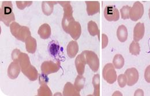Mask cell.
I'll return each mask as SVG.
<instances>
[{"instance_id":"obj_1","label":"cell","mask_w":150,"mask_h":96,"mask_svg":"<svg viewBox=\"0 0 150 96\" xmlns=\"http://www.w3.org/2000/svg\"><path fill=\"white\" fill-rule=\"evenodd\" d=\"M18 62L21 71L24 76L31 81H35L38 78V72L36 68L30 62L28 55L24 53H20L18 57Z\"/></svg>"},{"instance_id":"obj_2","label":"cell","mask_w":150,"mask_h":96,"mask_svg":"<svg viewBox=\"0 0 150 96\" xmlns=\"http://www.w3.org/2000/svg\"><path fill=\"white\" fill-rule=\"evenodd\" d=\"M15 16L13 12V5L11 1H4L2 3L0 10V20L7 27L14 21Z\"/></svg>"},{"instance_id":"obj_3","label":"cell","mask_w":150,"mask_h":96,"mask_svg":"<svg viewBox=\"0 0 150 96\" xmlns=\"http://www.w3.org/2000/svg\"><path fill=\"white\" fill-rule=\"evenodd\" d=\"M10 31L12 35L15 38L23 42H25L27 39L31 36V32L28 27L21 26L16 22H13L11 24Z\"/></svg>"},{"instance_id":"obj_4","label":"cell","mask_w":150,"mask_h":96,"mask_svg":"<svg viewBox=\"0 0 150 96\" xmlns=\"http://www.w3.org/2000/svg\"><path fill=\"white\" fill-rule=\"evenodd\" d=\"M62 27L64 31L74 39L75 40L79 39L81 34V25L78 21L73 20L66 23L62 24Z\"/></svg>"},{"instance_id":"obj_5","label":"cell","mask_w":150,"mask_h":96,"mask_svg":"<svg viewBox=\"0 0 150 96\" xmlns=\"http://www.w3.org/2000/svg\"><path fill=\"white\" fill-rule=\"evenodd\" d=\"M102 76L109 84H112L116 81L117 76L113 64L109 63L105 66L102 71Z\"/></svg>"},{"instance_id":"obj_6","label":"cell","mask_w":150,"mask_h":96,"mask_svg":"<svg viewBox=\"0 0 150 96\" xmlns=\"http://www.w3.org/2000/svg\"><path fill=\"white\" fill-rule=\"evenodd\" d=\"M84 53L85 54L87 64L94 72L98 71L100 64L98 55L92 51L85 50Z\"/></svg>"},{"instance_id":"obj_7","label":"cell","mask_w":150,"mask_h":96,"mask_svg":"<svg viewBox=\"0 0 150 96\" xmlns=\"http://www.w3.org/2000/svg\"><path fill=\"white\" fill-rule=\"evenodd\" d=\"M60 62L57 60L56 62L53 61H45L41 65V71L43 74L49 75L55 73L60 69Z\"/></svg>"},{"instance_id":"obj_8","label":"cell","mask_w":150,"mask_h":96,"mask_svg":"<svg viewBox=\"0 0 150 96\" xmlns=\"http://www.w3.org/2000/svg\"><path fill=\"white\" fill-rule=\"evenodd\" d=\"M144 14L143 5L139 1L134 3L129 11V18L133 21L140 19Z\"/></svg>"},{"instance_id":"obj_9","label":"cell","mask_w":150,"mask_h":96,"mask_svg":"<svg viewBox=\"0 0 150 96\" xmlns=\"http://www.w3.org/2000/svg\"><path fill=\"white\" fill-rule=\"evenodd\" d=\"M58 3L64 9V16L62 20V24L75 20L73 17V9L70 2L59 1Z\"/></svg>"},{"instance_id":"obj_10","label":"cell","mask_w":150,"mask_h":96,"mask_svg":"<svg viewBox=\"0 0 150 96\" xmlns=\"http://www.w3.org/2000/svg\"><path fill=\"white\" fill-rule=\"evenodd\" d=\"M104 16L105 19L109 21H117L120 19V13L118 10L115 6H106L104 10Z\"/></svg>"},{"instance_id":"obj_11","label":"cell","mask_w":150,"mask_h":96,"mask_svg":"<svg viewBox=\"0 0 150 96\" xmlns=\"http://www.w3.org/2000/svg\"><path fill=\"white\" fill-rule=\"evenodd\" d=\"M125 74L127 78V85L128 86H133L137 82L139 78V74L136 68L132 67L128 69L125 71Z\"/></svg>"},{"instance_id":"obj_12","label":"cell","mask_w":150,"mask_h":96,"mask_svg":"<svg viewBox=\"0 0 150 96\" xmlns=\"http://www.w3.org/2000/svg\"><path fill=\"white\" fill-rule=\"evenodd\" d=\"M87 63L86 56L84 51L77 55L75 59V64L77 73L79 75H83L85 71V67Z\"/></svg>"},{"instance_id":"obj_13","label":"cell","mask_w":150,"mask_h":96,"mask_svg":"<svg viewBox=\"0 0 150 96\" xmlns=\"http://www.w3.org/2000/svg\"><path fill=\"white\" fill-rule=\"evenodd\" d=\"M21 68L19 62L13 61L12 62L8 69V76L11 79H15L19 76Z\"/></svg>"},{"instance_id":"obj_14","label":"cell","mask_w":150,"mask_h":96,"mask_svg":"<svg viewBox=\"0 0 150 96\" xmlns=\"http://www.w3.org/2000/svg\"><path fill=\"white\" fill-rule=\"evenodd\" d=\"M145 32L144 24L142 22H138L136 24L133 30V40L138 42L144 37Z\"/></svg>"},{"instance_id":"obj_15","label":"cell","mask_w":150,"mask_h":96,"mask_svg":"<svg viewBox=\"0 0 150 96\" xmlns=\"http://www.w3.org/2000/svg\"><path fill=\"white\" fill-rule=\"evenodd\" d=\"M87 12L88 16H93L99 12L100 4L98 1H86Z\"/></svg>"},{"instance_id":"obj_16","label":"cell","mask_w":150,"mask_h":96,"mask_svg":"<svg viewBox=\"0 0 150 96\" xmlns=\"http://www.w3.org/2000/svg\"><path fill=\"white\" fill-rule=\"evenodd\" d=\"M38 34L40 37V38L43 39H47L49 38L52 34L50 26L47 23H45L42 24L39 28V29L38 31Z\"/></svg>"},{"instance_id":"obj_17","label":"cell","mask_w":150,"mask_h":96,"mask_svg":"<svg viewBox=\"0 0 150 96\" xmlns=\"http://www.w3.org/2000/svg\"><path fill=\"white\" fill-rule=\"evenodd\" d=\"M63 95L64 96H79L80 92H79L71 82H67L64 88Z\"/></svg>"},{"instance_id":"obj_18","label":"cell","mask_w":150,"mask_h":96,"mask_svg":"<svg viewBox=\"0 0 150 96\" xmlns=\"http://www.w3.org/2000/svg\"><path fill=\"white\" fill-rule=\"evenodd\" d=\"M67 52L69 58H75L79 52V45L77 42L75 40L71 41L67 46Z\"/></svg>"},{"instance_id":"obj_19","label":"cell","mask_w":150,"mask_h":96,"mask_svg":"<svg viewBox=\"0 0 150 96\" xmlns=\"http://www.w3.org/2000/svg\"><path fill=\"white\" fill-rule=\"evenodd\" d=\"M58 2L56 1H43L42 3V9L43 13L46 16H50L53 12L54 6Z\"/></svg>"},{"instance_id":"obj_20","label":"cell","mask_w":150,"mask_h":96,"mask_svg":"<svg viewBox=\"0 0 150 96\" xmlns=\"http://www.w3.org/2000/svg\"><path fill=\"white\" fill-rule=\"evenodd\" d=\"M25 48L27 51L30 54H34L37 50V44L36 39L31 36H29L25 40Z\"/></svg>"},{"instance_id":"obj_21","label":"cell","mask_w":150,"mask_h":96,"mask_svg":"<svg viewBox=\"0 0 150 96\" xmlns=\"http://www.w3.org/2000/svg\"><path fill=\"white\" fill-rule=\"evenodd\" d=\"M128 33L126 27L124 25H120L117 31V36L120 41L125 42L128 39Z\"/></svg>"},{"instance_id":"obj_22","label":"cell","mask_w":150,"mask_h":96,"mask_svg":"<svg viewBox=\"0 0 150 96\" xmlns=\"http://www.w3.org/2000/svg\"><path fill=\"white\" fill-rule=\"evenodd\" d=\"M88 31L90 35L95 36H98V39L99 40V29L98 28V25L96 23L93 21H90L88 22Z\"/></svg>"},{"instance_id":"obj_23","label":"cell","mask_w":150,"mask_h":96,"mask_svg":"<svg viewBox=\"0 0 150 96\" xmlns=\"http://www.w3.org/2000/svg\"><path fill=\"white\" fill-rule=\"evenodd\" d=\"M125 63L124 58L121 54H117L114 56L112 60V64L114 67L117 69H122Z\"/></svg>"},{"instance_id":"obj_24","label":"cell","mask_w":150,"mask_h":96,"mask_svg":"<svg viewBox=\"0 0 150 96\" xmlns=\"http://www.w3.org/2000/svg\"><path fill=\"white\" fill-rule=\"evenodd\" d=\"M38 96H53V94L49 87L46 84H42L38 90Z\"/></svg>"},{"instance_id":"obj_25","label":"cell","mask_w":150,"mask_h":96,"mask_svg":"<svg viewBox=\"0 0 150 96\" xmlns=\"http://www.w3.org/2000/svg\"><path fill=\"white\" fill-rule=\"evenodd\" d=\"M85 82H86V78L83 76V75L79 74L75 79V83H74L75 88L79 92H80V90H82L84 86Z\"/></svg>"},{"instance_id":"obj_26","label":"cell","mask_w":150,"mask_h":96,"mask_svg":"<svg viewBox=\"0 0 150 96\" xmlns=\"http://www.w3.org/2000/svg\"><path fill=\"white\" fill-rule=\"evenodd\" d=\"M100 77L99 75L96 74L94 75L93 78V85L94 86V96H99L100 95V88H99Z\"/></svg>"},{"instance_id":"obj_27","label":"cell","mask_w":150,"mask_h":96,"mask_svg":"<svg viewBox=\"0 0 150 96\" xmlns=\"http://www.w3.org/2000/svg\"><path fill=\"white\" fill-rule=\"evenodd\" d=\"M129 52L132 55H138L140 53V46L138 42L133 41L129 46Z\"/></svg>"},{"instance_id":"obj_28","label":"cell","mask_w":150,"mask_h":96,"mask_svg":"<svg viewBox=\"0 0 150 96\" xmlns=\"http://www.w3.org/2000/svg\"><path fill=\"white\" fill-rule=\"evenodd\" d=\"M59 50V46L54 41H52L49 44V51L52 56H56Z\"/></svg>"},{"instance_id":"obj_29","label":"cell","mask_w":150,"mask_h":96,"mask_svg":"<svg viewBox=\"0 0 150 96\" xmlns=\"http://www.w3.org/2000/svg\"><path fill=\"white\" fill-rule=\"evenodd\" d=\"M129 6H124L120 9V13L121 15V18L123 20H127L129 19V11L131 9Z\"/></svg>"},{"instance_id":"obj_30","label":"cell","mask_w":150,"mask_h":96,"mask_svg":"<svg viewBox=\"0 0 150 96\" xmlns=\"http://www.w3.org/2000/svg\"><path fill=\"white\" fill-rule=\"evenodd\" d=\"M118 83L120 88H124L127 84V78L125 74H120L118 77Z\"/></svg>"},{"instance_id":"obj_31","label":"cell","mask_w":150,"mask_h":96,"mask_svg":"<svg viewBox=\"0 0 150 96\" xmlns=\"http://www.w3.org/2000/svg\"><path fill=\"white\" fill-rule=\"evenodd\" d=\"M16 5L20 10L24 9L26 7L31 6L33 4L32 1H16Z\"/></svg>"},{"instance_id":"obj_32","label":"cell","mask_w":150,"mask_h":96,"mask_svg":"<svg viewBox=\"0 0 150 96\" xmlns=\"http://www.w3.org/2000/svg\"><path fill=\"white\" fill-rule=\"evenodd\" d=\"M47 75H46L45 74H42L41 75L39 76V82L40 85L42 84H47V83L49 81V79L47 78Z\"/></svg>"},{"instance_id":"obj_33","label":"cell","mask_w":150,"mask_h":96,"mask_svg":"<svg viewBox=\"0 0 150 96\" xmlns=\"http://www.w3.org/2000/svg\"><path fill=\"white\" fill-rule=\"evenodd\" d=\"M20 51L19 49H15L12 53V58L13 60V61L18 62V57H19V54L20 53Z\"/></svg>"},{"instance_id":"obj_34","label":"cell","mask_w":150,"mask_h":96,"mask_svg":"<svg viewBox=\"0 0 150 96\" xmlns=\"http://www.w3.org/2000/svg\"><path fill=\"white\" fill-rule=\"evenodd\" d=\"M144 78L146 82L150 83V64L146 68L145 70Z\"/></svg>"},{"instance_id":"obj_35","label":"cell","mask_w":150,"mask_h":96,"mask_svg":"<svg viewBox=\"0 0 150 96\" xmlns=\"http://www.w3.org/2000/svg\"><path fill=\"white\" fill-rule=\"evenodd\" d=\"M102 49H104L108 46L109 40H108V36L105 34H102Z\"/></svg>"},{"instance_id":"obj_36","label":"cell","mask_w":150,"mask_h":96,"mask_svg":"<svg viewBox=\"0 0 150 96\" xmlns=\"http://www.w3.org/2000/svg\"><path fill=\"white\" fill-rule=\"evenodd\" d=\"M134 96H144V92L142 89H137L135 93Z\"/></svg>"},{"instance_id":"obj_37","label":"cell","mask_w":150,"mask_h":96,"mask_svg":"<svg viewBox=\"0 0 150 96\" xmlns=\"http://www.w3.org/2000/svg\"><path fill=\"white\" fill-rule=\"evenodd\" d=\"M149 18H150V9H149Z\"/></svg>"}]
</instances>
